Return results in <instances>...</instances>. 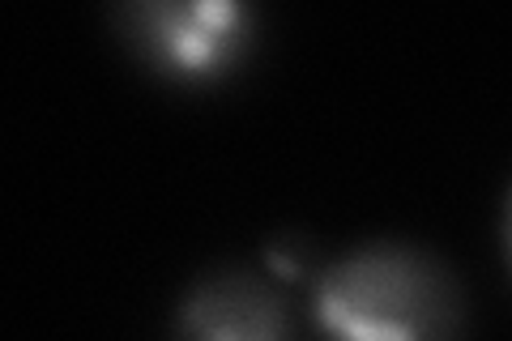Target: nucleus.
Masks as SVG:
<instances>
[{
  "label": "nucleus",
  "mask_w": 512,
  "mask_h": 341,
  "mask_svg": "<svg viewBox=\"0 0 512 341\" xmlns=\"http://www.w3.org/2000/svg\"><path fill=\"white\" fill-rule=\"evenodd\" d=\"M107 22L141 69L175 86L227 81L261 39V18L248 0H120Z\"/></svg>",
  "instance_id": "nucleus-2"
},
{
  "label": "nucleus",
  "mask_w": 512,
  "mask_h": 341,
  "mask_svg": "<svg viewBox=\"0 0 512 341\" xmlns=\"http://www.w3.org/2000/svg\"><path fill=\"white\" fill-rule=\"evenodd\" d=\"M312 320L325 341H461L466 290L423 243L363 239L316 273Z\"/></svg>",
  "instance_id": "nucleus-1"
},
{
  "label": "nucleus",
  "mask_w": 512,
  "mask_h": 341,
  "mask_svg": "<svg viewBox=\"0 0 512 341\" xmlns=\"http://www.w3.org/2000/svg\"><path fill=\"white\" fill-rule=\"evenodd\" d=\"M303 261H308V248H303V243L274 239V248H269V265H274L278 273H286V278H295V273L303 269Z\"/></svg>",
  "instance_id": "nucleus-4"
},
{
  "label": "nucleus",
  "mask_w": 512,
  "mask_h": 341,
  "mask_svg": "<svg viewBox=\"0 0 512 341\" xmlns=\"http://www.w3.org/2000/svg\"><path fill=\"white\" fill-rule=\"evenodd\" d=\"M508 256H512V201H508Z\"/></svg>",
  "instance_id": "nucleus-5"
},
{
  "label": "nucleus",
  "mask_w": 512,
  "mask_h": 341,
  "mask_svg": "<svg viewBox=\"0 0 512 341\" xmlns=\"http://www.w3.org/2000/svg\"><path fill=\"white\" fill-rule=\"evenodd\" d=\"M175 341H299V333L274 278L222 265L201 273L175 303Z\"/></svg>",
  "instance_id": "nucleus-3"
}]
</instances>
